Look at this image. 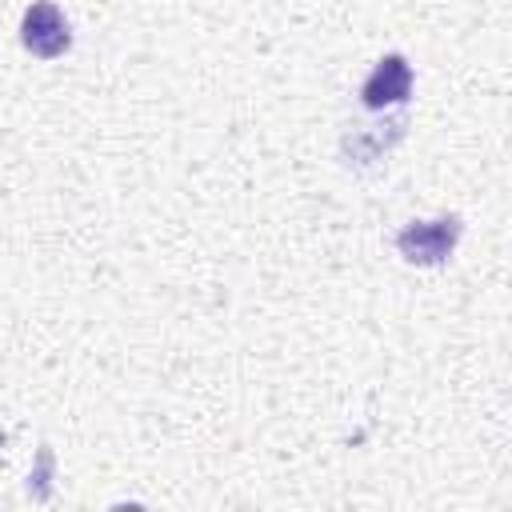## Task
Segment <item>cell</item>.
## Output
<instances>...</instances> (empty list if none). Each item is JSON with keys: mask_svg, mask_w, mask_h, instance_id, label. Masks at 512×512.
<instances>
[{"mask_svg": "<svg viewBox=\"0 0 512 512\" xmlns=\"http://www.w3.org/2000/svg\"><path fill=\"white\" fill-rule=\"evenodd\" d=\"M412 96V64L400 56V52H388L376 60V68L368 72L364 88H360V100L364 108L380 112V108H392V104H404Z\"/></svg>", "mask_w": 512, "mask_h": 512, "instance_id": "obj_3", "label": "cell"}, {"mask_svg": "<svg viewBox=\"0 0 512 512\" xmlns=\"http://www.w3.org/2000/svg\"><path fill=\"white\" fill-rule=\"evenodd\" d=\"M460 216H436V220H412L396 232V252L408 260V264H420V268H432V264H444L452 252H456V240H460Z\"/></svg>", "mask_w": 512, "mask_h": 512, "instance_id": "obj_1", "label": "cell"}, {"mask_svg": "<svg viewBox=\"0 0 512 512\" xmlns=\"http://www.w3.org/2000/svg\"><path fill=\"white\" fill-rule=\"evenodd\" d=\"M20 44L36 60H56L72 48V24L52 0H32L20 16Z\"/></svg>", "mask_w": 512, "mask_h": 512, "instance_id": "obj_2", "label": "cell"}]
</instances>
